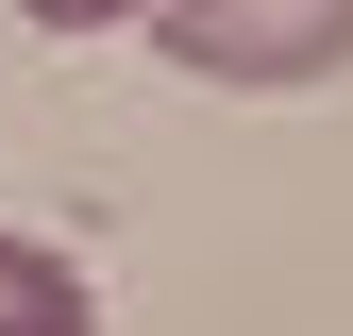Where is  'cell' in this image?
Wrapping results in <instances>:
<instances>
[{"label":"cell","instance_id":"1","mask_svg":"<svg viewBox=\"0 0 353 336\" xmlns=\"http://www.w3.org/2000/svg\"><path fill=\"white\" fill-rule=\"evenodd\" d=\"M168 17V67L202 84H320L353 67V0H152Z\"/></svg>","mask_w":353,"mask_h":336},{"label":"cell","instance_id":"2","mask_svg":"<svg viewBox=\"0 0 353 336\" xmlns=\"http://www.w3.org/2000/svg\"><path fill=\"white\" fill-rule=\"evenodd\" d=\"M0 336H101V286H84L68 252H34V235H0Z\"/></svg>","mask_w":353,"mask_h":336},{"label":"cell","instance_id":"3","mask_svg":"<svg viewBox=\"0 0 353 336\" xmlns=\"http://www.w3.org/2000/svg\"><path fill=\"white\" fill-rule=\"evenodd\" d=\"M34 34H118V17H152V0H17Z\"/></svg>","mask_w":353,"mask_h":336}]
</instances>
